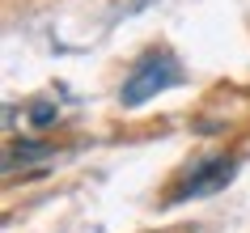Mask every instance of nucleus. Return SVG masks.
<instances>
[{
	"label": "nucleus",
	"instance_id": "nucleus-1",
	"mask_svg": "<svg viewBox=\"0 0 250 233\" xmlns=\"http://www.w3.org/2000/svg\"><path fill=\"white\" fill-rule=\"evenodd\" d=\"M178 81H183V64H178L170 51H148L145 60H136L132 77L123 81L119 98H123V106H145L153 93H166L170 85H178Z\"/></svg>",
	"mask_w": 250,
	"mask_h": 233
},
{
	"label": "nucleus",
	"instance_id": "nucleus-2",
	"mask_svg": "<svg viewBox=\"0 0 250 233\" xmlns=\"http://www.w3.org/2000/svg\"><path fill=\"white\" fill-rule=\"evenodd\" d=\"M229 178H233V157H208V161H199L195 169H187L183 182L170 191V199H199V195H212V191H221Z\"/></svg>",
	"mask_w": 250,
	"mask_h": 233
},
{
	"label": "nucleus",
	"instance_id": "nucleus-3",
	"mask_svg": "<svg viewBox=\"0 0 250 233\" xmlns=\"http://www.w3.org/2000/svg\"><path fill=\"white\" fill-rule=\"evenodd\" d=\"M51 148L47 144H21V148H9V166H17L21 157H47Z\"/></svg>",
	"mask_w": 250,
	"mask_h": 233
},
{
	"label": "nucleus",
	"instance_id": "nucleus-4",
	"mask_svg": "<svg viewBox=\"0 0 250 233\" xmlns=\"http://www.w3.org/2000/svg\"><path fill=\"white\" fill-rule=\"evenodd\" d=\"M30 119H34L39 127H47V123H51V119H55V106H51V102H39V106H34V110H30Z\"/></svg>",
	"mask_w": 250,
	"mask_h": 233
}]
</instances>
